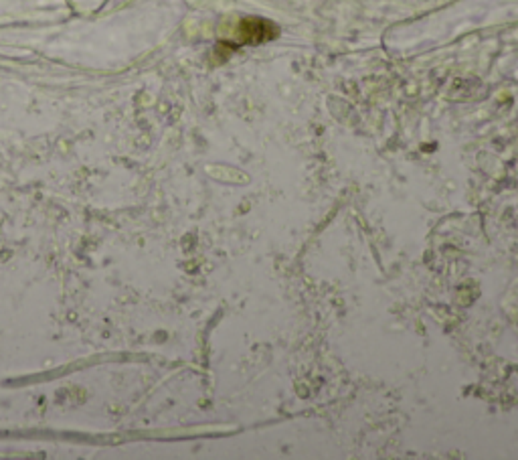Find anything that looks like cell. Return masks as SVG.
<instances>
[{
    "label": "cell",
    "mask_w": 518,
    "mask_h": 460,
    "mask_svg": "<svg viewBox=\"0 0 518 460\" xmlns=\"http://www.w3.org/2000/svg\"><path fill=\"white\" fill-rule=\"evenodd\" d=\"M270 29H273V26L265 21H243L241 23V35H243L245 43H259V41L273 37V35H270Z\"/></svg>",
    "instance_id": "1"
}]
</instances>
